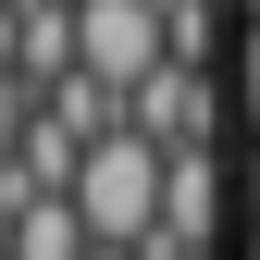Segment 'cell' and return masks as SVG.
<instances>
[{"instance_id":"ba28073f","label":"cell","mask_w":260,"mask_h":260,"mask_svg":"<svg viewBox=\"0 0 260 260\" xmlns=\"http://www.w3.org/2000/svg\"><path fill=\"white\" fill-rule=\"evenodd\" d=\"M236 87H248V124H260V25L236 38Z\"/></svg>"},{"instance_id":"5b68a950","label":"cell","mask_w":260,"mask_h":260,"mask_svg":"<svg viewBox=\"0 0 260 260\" xmlns=\"http://www.w3.org/2000/svg\"><path fill=\"white\" fill-rule=\"evenodd\" d=\"M62 75H75V13L25 0V13H13V87H25V100H50Z\"/></svg>"},{"instance_id":"30bf717a","label":"cell","mask_w":260,"mask_h":260,"mask_svg":"<svg viewBox=\"0 0 260 260\" xmlns=\"http://www.w3.org/2000/svg\"><path fill=\"white\" fill-rule=\"evenodd\" d=\"M0 260H13V211H0Z\"/></svg>"},{"instance_id":"4fadbf2b","label":"cell","mask_w":260,"mask_h":260,"mask_svg":"<svg viewBox=\"0 0 260 260\" xmlns=\"http://www.w3.org/2000/svg\"><path fill=\"white\" fill-rule=\"evenodd\" d=\"M248 25H260V0H248Z\"/></svg>"},{"instance_id":"52a82bcc","label":"cell","mask_w":260,"mask_h":260,"mask_svg":"<svg viewBox=\"0 0 260 260\" xmlns=\"http://www.w3.org/2000/svg\"><path fill=\"white\" fill-rule=\"evenodd\" d=\"M25 112H38V100H25V87L0 75V161H13V137H25Z\"/></svg>"},{"instance_id":"8992f818","label":"cell","mask_w":260,"mask_h":260,"mask_svg":"<svg viewBox=\"0 0 260 260\" xmlns=\"http://www.w3.org/2000/svg\"><path fill=\"white\" fill-rule=\"evenodd\" d=\"M13 260H100V236L75 223V199H38V211H13Z\"/></svg>"},{"instance_id":"6da1fadb","label":"cell","mask_w":260,"mask_h":260,"mask_svg":"<svg viewBox=\"0 0 260 260\" xmlns=\"http://www.w3.org/2000/svg\"><path fill=\"white\" fill-rule=\"evenodd\" d=\"M75 223H87L100 248L149 260V248H161V149L100 137V149H87V174H75Z\"/></svg>"},{"instance_id":"3957f363","label":"cell","mask_w":260,"mask_h":260,"mask_svg":"<svg viewBox=\"0 0 260 260\" xmlns=\"http://www.w3.org/2000/svg\"><path fill=\"white\" fill-rule=\"evenodd\" d=\"M124 137L161 149V161H174V149H211V75H199V62H161L137 100H124Z\"/></svg>"},{"instance_id":"277c9868","label":"cell","mask_w":260,"mask_h":260,"mask_svg":"<svg viewBox=\"0 0 260 260\" xmlns=\"http://www.w3.org/2000/svg\"><path fill=\"white\" fill-rule=\"evenodd\" d=\"M211 223H223V161L211 149H174V161H161V248H211Z\"/></svg>"},{"instance_id":"5bb4252c","label":"cell","mask_w":260,"mask_h":260,"mask_svg":"<svg viewBox=\"0 0 260 260\" xmlns=\"http://www.w3.org/2000/svg\"><path fill=\"white\" fill-rule=\"evenodd\" d=\"M100 260H124V248H100Z\"/></svg>"},{"instance_id":"7c38bea8","label":"cell","mask_w":260,"mask_h":260,"mask_svg":"<svg viewBox=\"0 0 260 260\" xmlns=\"http://www.w3.org/2000/svg\"><path fill=\"white\" fill-rule=\"evenodd\" d=\"M50 13H75V0H50Z\"/></svg>"},{"instance_id":"8fae6325","label":"cell","mask_w":260,"mask_h":260,"mask_svg":"<svg viewBox=\"0 0 260 260\" xmlns=\"http://www.w3.org/2000/svg\"><path fill=\"white\" fill-rule=\"evenodd\" d=\"M161 260H211V248H161Z\"/></svg>"},{"instance_id":"9c48e42d","label":"cell","mask_w":260,"mask_h":260,"mask_svg":"<svg viewBox=\"0 0 260 260\" xmlns=\"http://www.w3.org/2000/svg\"><path fill=\"white\" fill-rule=\"evenodd\" d=\"M248 211H260V137H248Z\"/></svg>"},{"instance_id":"7a4b0ae2","label":"cell","mask_w":260,"mask_h":260,"mask_svg":"<svg viewBox=\"0 0 260 260\" xmlns=\"http://www.w3.org/2000/svg\"><path fill=\"white\" fill-rule=\"evenodd\" d=\"M161 62H174V25H161V0H75V75H100L112 100H137Z\"/></svg>"}]
</instances>
